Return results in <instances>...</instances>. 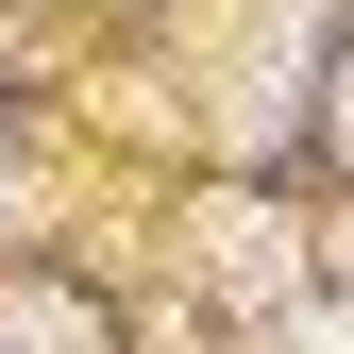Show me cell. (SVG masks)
Returning a JSON list of instances; mask_svg holds the SVG:
<instances>
[{
	"label": "cell",
	"instance_id": "obj_3",
	"mask_svg": "<svg viewBox=\"0 0 354 354\" xmlns=\"http://www.w3.org/2000/svg\"><path fill=\"white\" fill-rule=\"evenodd\" d=\"M0 354H102V337H84V304H0Z\"/></svg>",
	"mask_w": 354,
	"mask_h": 354
},
{
	"label": "cell",
	"instance_id": "obj_1",
	"mask_svg": "<svg viewBox=\"0 0 354 354\" xmlns=\"http://www.w3.org/2000/svg\"><path fill=\"white\" fill-rule=\"evenodd\" d=\"M203 253H219V270H236L253 304L287 287V219H253V203H219V219H203Z\"/></svg>",
	"mask_w": 354,
	"mask_h": 354
},
{
	"label": "cell",
	"instance_id": "obj_4",
	"mask_svg": "<svg viewBox=\"0 0 354 354\" xmlns=\"http://www.w3.org/2000/svg\"><path fill=\"white\" fill-rule=\"evenodd\" d=\"M337 118H354V84H337Z\"/></svg>",
	"mask_w": 354,
	"mask_h": 354
},
{
	"label": "cell",
	"instance_id": "obj_2",
	"mask_svg": "<svg viewBox=\"0 0 354 354\" xmlns=\"http://www.w3.org/2000/svg\"><path fill=\"white\" fill-rule=\"evenodd\" d=\"M253 354H354V304H270Z\"/></svg>",
	"mask_w": 354,
	"mask_h": 354
}]
</instances>
